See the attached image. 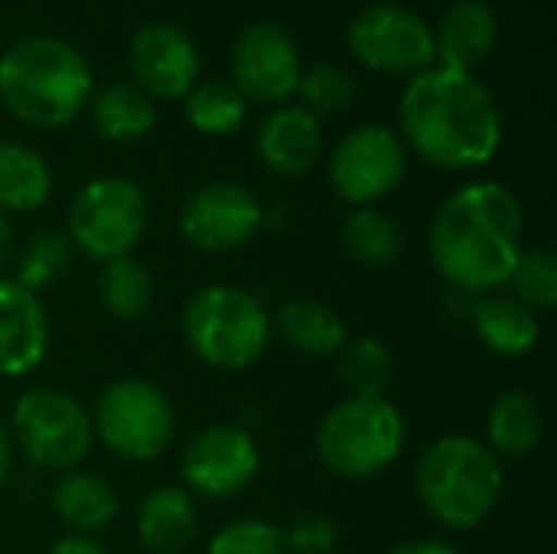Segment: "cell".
<instances>
[{"instance_id":"6da1fadb","label":"cell","mask_w":557,"mask_h":554,"mask_svg":"<svg viewBox=\"0 0 557 554\" xmlns=\"http://www.w3.org/2000/svg\"><path fill=\"white\" fill-rule=\"evenodd\" d=\"M401 140L437 170H480L503 147V111L473 72L431 65L398 101Z\"/></svg>"},{"instance_id":"7a4b0ae2","label":"cell","mask_w":557,"mask_h":554,"mask_svg":"<svg viewBox=\"0 0 557 554\" xmlns=\"http://www.w3.org/2000/svg\"><path fill=\"white\" fill-rule=\"evenodd\" d=\"M431 261L457 291L506 287L525 251V212L519 196L496 180H476L450 193L431 222Z\"/></svg>"},{"instance_id":"3957f363","label":"cell","mask_w":557,"mask_h":554,"mask_svg":"<svg viewBox=\"0 0 557 554\" xmlns=\"http://www.w3.org/2000/svg\"><path fill=\"white\" fill-rule=\"evenodd\" d=\"M88 59L59 36H23L0 56V104L23 124L55 131L91 101Z\"/></svg>"},{"instance_id":"277c9868","label":"cell","mask_w":557,"mask_h":554,"mask_svg":"<svg viewBox=\"0 0 557 554\" xmlns=\"http://www.w3.org/2000/svg\"><path fill=\"white\" fill-rule=\"evenodd\" d=\"M503 460L470 434L437 438L414 467V493L421 509L454 532L483 526L503 500Z\"/></svg>"},{"instance_id":"5b68a950","label":"cell","mask_w":557,"mask_h":554,"mask_svg":"<svg viewBox=\"0 0 557 554\" xmlns=\"http://www.w3.org/2000/svg\"><path fill=\"white\" fill-rule=\"evenodd\" d=\"M183 340L199 362L242 372L264 356L271 317L255 294L232 284H209L183 307Z\"/></svg>"},{"instance_id":"8992f818","label":"cell","mask_w":557,"mask_h":554,"mask_svg":"<svg viewBox=\"0 0 557 554\" xmlns=\"http://www.w3.org/2000/svg\"><path fill=\"white\" fill-rule=\"evenodd\" d=\"M405 418L385 395H349L317 424V457L343 480H369L388 470L405 447Z\"/></svg>"},{"instance_id":"52a82bcc","label":"cell","mask_w":557,"mask_h":554,"mask_svg":"<svg viewBox=\"0 0 557 554\" xmlns=\"http://www.w3.org/2000/svg\"><path fill=\"white\" fill-rule=\"evenodd\" d=\"M150 222V202L140 183L131 176H95L88 180L65 219V235L72 248L98 264L131 255Z\"/></svg>"},{"instance_id":"ba28073f","label":"cell","mask_w":557,"mask_h":554,"mask_svg":"<svg viewBox=\"0 0 557 554\" xmlns=\"http://www.w3.org/2000/svg\"><path fill=\"white\" fill-rule=\"evenodd\" d=\"M95 438L121 460H157L176 431V415L163 389L147 379H117L104 385L91 415Z\"/></svg>"},{"instance_id":"9c48e42d","label":"cell","mask_w":557,"mask_h":554,"mask_svg":"<svg viewBox=\"0 0 557 554\" xmlns=\"http://www.w3.org/2000/svg\"><path fill=\"white\" fill-rule=\"evenodd\" d=\"M10 434L23 457L46 473L78 470L95 441L88 411L59 389L20 395L10 415Z\"/></svg>"},{"instance_id":"30bf717a","label":"cell","mask_w":557,"mask_h":554,"mask_svg":"<svg viewBox=\"0 0 557 554\" xmlns=\"http://www.w3.org/2000/svg\"><path fill=\"white\" fill-rule=\"evenodd\" d=\"M349 52L382 75H418L431 69L434 29L421 13L401 3H369L349 23Z\"/></svg>"},{"instance_id":"8fae6325","label":"cell","mask_w":557,"mask_h":554,"mask_svg":"<svg viewBox=\"0 0 557 554\" xmlns=\"http://www.w3.org/2000/svg\"><path fill=\"white\" fill-rule=\"evenodd\" d=\"M408 170V147L385 124H359L339 137L330 153L333 193L352 209L375 206L392 196Z\"/></svg>"},{"instance_id":"7c38bea8","label":"cell","mask_w":557,"mask_h":554,"mask_svg":"<svg viewBox=\"0 0 557 554\" xmlns=\"http://www.w3.org/2000/svg\"><path fill=\"white\" fill-rule=\"evenodd\" d=\"M261 225H264L261 199L235 180H212L193 189L180 209L183 238L209 255H222L248 245L261 232Z\"/></svg>"},{"instance_id":"4fadbf2b","label":"cell","mask_w":557,"mask_h":554,"mask_svg":"<svg viewBox=\"0 0 557 554\" xmlns=\"http://www.w3.org/2000/svg\"><path fill=\"white\" fill-rule=\"evenodd\" d=\"M304 65L294 36L268 20L245 26L232 46V85L245 101L287 104L297 95Z\"/></svg>"},{"instance_id":"5bb4252c","label":"cell","mask_w":557,"mask_h":554,"mask_svg":"<svg viewBox=\"0 0 557 554\" xmlns=\"http://www.w3.org/2000/svg\"><path fill=\"white\" fill-rule=\"evenodd\" d=\"M261 470V451L255 438L238 424L202 428L180 457L186 493L206 500H232L245 493Z\"/></svg>"},{"instance_id":"9a60e30c","label":"cell","mask_w":557,"mask_h":554,"mask_svg":"<svg viewBox=\"0 0 557 554\" xmlns=\"http://www.w3.org/2000/svg\"><path fill=\"white\" fill-rule=\"evenodd\" d=\"M134 85L150 98L183 101L199 85V49L193 36L170 23L140 26L131 39L127 52Z\"/></svg>"},{"instance_id":"2e32d148","label":"cell","mask_w":557,"mask_h":554,"mask_svg":"<svg viewBox=\"0 0 557 554\" xmlns=\"http://www.w3.org/2000/svg\"><path fill=\"white\" fill-rule=\"evenodd\" d=\"M49 353V317L39 294L0 278V379L29 376Z\"/></svg>"},{"instance_id":"e0dca14e","label":"cell","mask_w":557,"mask_h":554,"mask_svg":"<svg viewBox=\"0 0 557 554\" xmlns=\"http://www.w3.org/2000/svg\"><path fill=\"white\" fill-rule=\"evenodd\" d=\"M258 160L284 176H304L323 150V124L317 114H310L304 104H281L271 111L258 131Z\"/></svg>"},{"instance_id":"ac0fdd59","label":"cell","mask_w":557,"mask_h":554,"mask_svg":"<svg viewBox=\"0 0 557 554\" xmlns=\"http://www.w3.org/2000/svg\"><path fill=\"white\" fill-rule=\"evenodd\" d=\"M499 36L496 10L486 0H457L434 29V65L473 72L493 52Z\"/></svg>"},{"instance_id":"d6986e66","label":"cell","mask_w":557,"mask_h":554,"mask_svg":"<svg viewBox=\"0 0 557 554\" xmlns=\"http://www.w3.org/2000/svg\"><path fill=\"white\" fill-rule=\"evenodd\" d=\"M199 532L193 493L183 487H157L137 506V542L150 554H183Z\"/></svg>"},{"instance_id":"ffe728a7","label":"cell","mask_w":557,"mask_h":554,"mask_svg":"<svg viewBox=\"0 0 557 554\" xmlns=\"http://www.w3.org/2000/svg\"><path fill=\"white\" fill-rule=\"evenodd\" d=\"M49 506H52L55 519L62 526H69V532L95 535L114 522L117 493L104 477L78 467V470L59 473V480L52 483V493H49Z\"/></svg>"},{"instance_id":"44dd1931","label":"cell","mask_w":557,"mask_h":554,"mask_svg":"<svg viewBox=\"0 0 557 554\" xmlns=\"http://www.w3.org/2000/svg\"><path fill=\"white\" fill-rule=\"evenodd\" d=\"M545 438V411L525 389L503 392L486 411V447L503 460H522L539 451Z\"/></svg>"},{"instance_id":"7402d4cb","label":"cell","mask_w":557,"mask_h":554,"mask_svg":"<svg viewBox=\"0 0 557 554\" xmlns=\"http://www.w3.org/2000/svg\"><path fill=\"white\" fill-rule=\"evenodd\" d=\"M473 330L480 343L506 359L529 356L542 340V320L535 310L519 304L509 294H490L473 310Z\"/></svg>"},{"instance_id":"603a6c76","label":"cell","mask_w":557,"mask_h":554,"mask_svg":"<svg viewBox=\"0 0 557 554\" xmlns=\"http://www.w3.org/2000/svg\"><path fill=\"white\" fill-rule=\"evenodd\" d=\"M88 114H91L95 131L114 144L140 140L157 124L153 98L144 95L134 82H114V85H104L101 91H91Z\"/></svg>"},{"instance_id":"cb8c5ba5","label":"cell","mask_w":557,"mask_h":554,"mask_svg":"<svg viewBox=\"0 0 557 554\" xmlns=\"http://www.w3.org/2000/svg\"><path fill=\"white\" fill-rule=\"evenodd\" d=\"M52 193L46 157L20 140H0V212H33Z\"/></svg>"},{"instance_id":"d4e9b609","label":"cell","mask_w":557,"mask_h":554,"mask_svg":"<svg viewBox=\"0 0 557 554\" xmlns=\"http://www.w3.org/2000/svg\"><path fill=\"white\" fill-rule=\"evenodd\" d=\"M277 333L304 356H336L349 340L343 317L323 300H287L277 310Z\"/></svg>"},{"instance_id":"484cf974","label":"cell","mask_w":557,"mask_h":554,"mask_svg":"<svg viewBox=\"0 0 557 554\" xmlns=\"http://www.w3.org/2000/svg\"><path fill=\"white\" fill-rule=\"evenodd\" d=\"M343 248L356 264L382 271L405 251V232L395 216L379 206H362L343 219Z\"/></svg>"},{"instance_id":"4316f807","label":"cell","mask_w":557,"mask_h":554,"mask_svg":"<svg viewBox=\"0 0 557 554\" xmlns=\"http://www.w3.org/2000/svg\"><path fill=\"white\" fill-rule=\"evenodd\" d=\"M153 291H157L153 274L140 258L124 255V258H114V261L101 264L98 300H101L108 317H114L121 323L140 320L153 304Z\"/></svg>"},{"instance_id":"83f0119b","label":"cell","mask_w":557,"mask_h":554,"mask_svg":"<svg viewBox=\"0 0 557 554\" xmlns=\"http://www.w3.org/2000/svg\"><path fill=\"white\" fill-rule=\"evenodd\" d=\"M336 376L352 395L375 398L385 395L395 379V356L379 336H356L336 353Z\"/></svg>"},{"instance_id":"f1b7e54d","label":"cell","mask_w":557,"mask_h":554,"mask_svg":"<svg viewBox=\"0 0 557 554\" xmlns=\"http://www.w3.org/2000/svg\"><path fill=\"white\" fill-rule=\"evenodd\" d=\"M183 108H186L189 127L206 134V137L235 134L248 118V101L242 98V91L232 82H222V78L199 82L183 98Z\"/></svg>"},{"instance_id":"f546056e","label":"cell","mask_w":557,"mask_h":554,"mask_svg":"<svg viewBox=\"0 0 557 554\" xmlns=\"http://www.w3.org/2000/svg\"><path fill=\"white\" fill-rule=\"evenodd\" d=\"M72 255H75V248H72L65 232L39 229L16 251V278L13 281L36 294V291H42V287H49V284H55L59 278L69 274Z\"/></svg>"},{"instance_id":"4dcf8cb0","label":"cell","mask_w":557,"mask_h":554,"mask_svg":"<svg viewBox=\"0 0 557 554\" xmlns=\"http://www.w3.org/2000/svg\"><path fill=\"white\" fill-rule=\"evenodd\" d=\"M506 284H509V297H516L529 310L535 313L552 310L557 304V255L548 245L525 248Z\"/></svg>"},{"instance_id":"1f68e13d","label":"cell","mask_w":557,"mask_h":554,"mask_svg":"<svg viewBox=\"0 0 557 554\" xmlns=\"http://www.w3.org/2000/svg\"><path fill=\"white\" fill-rule=\"evenodd\" d=\"M297 95L310 114H339L356 101V78L339 62H317L300 75Z\"/></svg>"},{"instance_id":"d6a6232c","label":"cell","mask_w":557,"mask_h":554,"mask_svg":"<svg viewBox=\"0 0 557 554\" xmlns=\"http://www.w3.org/2000/svg\"><path fill=\"white\" fill-rule=\"evenodd\" d=\"M206 554H284V542L281 529L264 519H235L209 539Z\"/></svg>"},{"instance_id":"836d02e7","label":"cell","mask_w":557,"mask_h":554,"mask_svg":"<svg viewBox=\"0 0 557 554\" xmlns=\"http://www.w3.org/2000/svg\"><path fill=\"white\" fill-rule=\"evenodd\" d=\"M281 542H284V554H333L339 545V532L333 519L307 513L294 519L287 532H281Z\"/></svg>"},{"instance_id":"e575fe53","label":"cell","mask_w":557,"mask_h":554,"mask_svg":"<svg viewBox=\"0 0 557 554\" xmlns=\"http://www.w3.org/2000/svg\"><path fill=\"white\" fill-rule=\"evenodd\" d=\"M46 554H108V552H104V545H101L95 535H78V532H69V535L55 539V542L49 545V552Z\"/></svg>"},{"instance_id":"d590c367","label":"cell","mask_w":557,"mask_h":554,"mask_svg":"<svg viewBox=\"0 0 557 554\" xmlns=\"http://www.w3.org/2000/svg\"><path fill=\"white\" fill-rule=\"evenodd\" d=\"M388 554H457V549L441 539H408V542L395 545Z\"/></svg>"},{"instance_id":"8d00e7d4","label":"cell","mask_w":557,"mask_h":554,"mask_svg":"<svg viewBox=\"0 0 557 554\" xmlns=\"http://www.w3.org/2000/svg\"><path fill=\"white\" fill-rule=\"evenodd\" d=\"M16 255V235H13V225H10V216L0 212V278L7 271V264L13 261Z\"/></svg>"},{"instance_id":"74e56055","label":"cell","mask_w":557,"mask_h":554,"mask_svg":"<svg viewBox=\"0 0 557 554\" xmlns=\"http://www.w3.org/2000/svg\"><path fill=\"white\" fill-rule=\"evenodd\" d=\"M10 473H13V438H10L7 424L0 421V490L7 487Z\"/></svg>"}]
</instances>
